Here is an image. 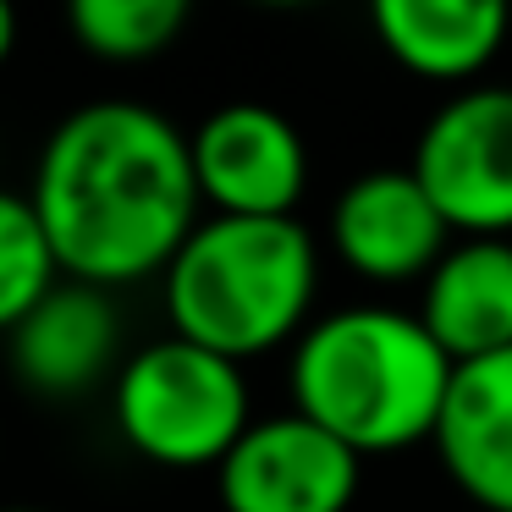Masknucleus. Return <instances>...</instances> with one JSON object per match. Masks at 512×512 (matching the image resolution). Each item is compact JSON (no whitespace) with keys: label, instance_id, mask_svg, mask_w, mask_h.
<instances>
[{"label":"nucleus","instance_id":"7ed1b4c3","mask_svg":"<svg viewBox=\"0 0 512 512\" xmlns=\"http://www.w3.org/2000/svg\"><path fill=\"white\" fill-rule=\"evenodd\" d=\"M314 287H320V254L303 221L210 215L166 265L171 336L243 364L281 347L309 320Z\"/></svg>","mask_w":512,"mask_h":512},{"label":"nucleus","instance_id":"4468645a","mask_svg":"<svg viewBox=\"0 0 512 512\" xmlns=\"http://www.w3.org/2000/svg\"><path fill=\"white\" fill-rule=\"evenodd\" d=\"M56 248L23 193L0 188V331L12 336L56 292Z\"/></svg>","mask_w":512,"mask_h":512},{"label":"nucleus","instance_id":"39448f33","mask_svg":"<svg viewBox=\"0 0 512 512\" xmlns=\"http://www.w3.org/2000/svg\"><path fill=\"white\" fill-rule=\"evenodd\" d=\"M413 177L446 232L512 237V89H463L424 122Z\"/></svg>","mask_w":512,"mask_h":512},{"label":"nucleus","instance_id":"2eb2a0df","mask_svg":"<svg viewBox=\"0 0 512 512\" xmlns=\"http://www.w3.org/2000/svg\"><path fill=\"white\" fill-rule=\"evenodd\" d=\"M12 45H17V12L0 0V61L12 56Z\"/></svg>","mask_w":512,"mask_h":512},{"label":"nucleus","instance_id":"6e6552de","mask_svg":"<svg viewBox=\"0 0 512 512\" xmlns=\"http://www.w3.org/2000/svg\"><path fill=\"white\" fill-rule=\"evenodd\" d=\"M331 243L353 276L397 287V281H419L441 265L446 221L413 171L380 166L342 188L331 210Z\"/></svg>","mask_w":512,"mask_h":512},{"label":"nucleus","instance_id":"f257e3e1","mask_svg":"<svg viewBox=\"0 0 512 512\" xmlns=\"http://www.w3.org/2000/svg\"><path fill=\"white\" fill-rule=\"evenodd\" d=\"M28 204L56 265L83 287L111 292L166 276L204 199L188 133L171 116L133 100H94L45 138Z\"/></svg>","mask_w":512,"mask_h":512},{"label":"nucleus","instance_id":"1a4fd4ad","mask_svg":"<svg viewBox=\"0 0 512 512\" xmlns=\"http://www.w3.org/2000/svg\"><path fill=\"white\" fill-rule=\"evenodd\" d=\"M430 441L474 507L512 512V347L452 369Z\"/></svg>","mask_w":512,"mask_h":512},{"label":"nucleus","instance_id":"f8f14e48","mask_svg":"<svg viewBox=\"0 0 512 512\" xmlns=\"http://www.w3.org/2000/svg\"><path fill=\"white\" fill-rule=\"evenodd\" d=\"M375 34L397 67L430 83H468L507 39L496 0H375Z\"/></svg>","mask_w":512,"mask_h":512},{"label":"nucleus","instance_id":"423d86ee","mask_svg":"<svg viewBox=\"0 0 512 512\" xmlns=\"http://www.w3.org/2000/svg\"><path fill=\"white\" fill-rule=\"evenodd\" d=\"M215 474L226 512H347L364 457L303 413H276L248 424Z\"/></svg>","mask_w":512,"mask_h":512},{"label":"nucleus","instance_id":"20e7f679","mask_svg":"<svg viewBox=\"0 0 512 512\" xmlns=\"http://www.w3.org/2000/svg\"><path fill=\"white\" fill-rule=\"evenodd\" d=\"M116 430L138 457L160 468H221L248 435L243 364L199 342H149L116 369Z\"/></svg>","mask_w":512,"mask_h":512},{"label":"nucleus","instance_id":"ddd939ff","mask_svg":"<svg viewBox=\"0 0 512 512\" xmlns=\"http://www.w3.org/2000/svg\"><path fill=\"white\" fill-rule=\"evenodd\" d=\"M72 34L100 61H149L188 23L182 0H72Z\"/></svg>","mask_w":512,"mask_h":512},{"label":"nucleus","instance_id":"f03ea898","mask_svg":"<svg viewBox=\"0 0 512 512\" xmlns=\"http://www.w3.org/2000/svg\"><path fill=\"white\" fill-rule=\"evenodd\" d=\"M452 358L419 314L353 303L314 320L292 347V413L358 457H386L430 441L441 419Z\"/></svg>","mask_w":512,"mask_h":512},{"label":"nucleus","instance_id":"dca6fc26","mask_svg":"<svg viewBox=\"0 0 512 512\" xmlns=\"http://www.w3.org/2000/svg\"><path fill=\"white\" fill-rule=\"evenodd\" d=\"M0 512H39V507H0Z\"/></svg>","mask_w":512,"mask_h":512},{"label":"nucleus","instance_id":"0eeeda50","mask_svg":"<svg viewBox=\"0 0 512 512\" xmlns=\"http://www.w3.org/2000/svg\"><path fill=\"white\" fill-rule=\"evenodd\" d=\"M193 182L215 215H254L276 221L292 215L309 188V155L298 127L270 105H221L188 133Z\"/></svg>","mask_w":512,"mask_h":512},{"label":"nucleus","instance_id":"9d476101","mask_svg":"<svg viewBox=\"0 0 512 512\" xmlns=\"http://www.w3.org/2000/svg\"><path fill=\"white\" fill-rule=\"evenodd\" d=\"M122 353V320L111 292L67 281L12 331V375L39 397H83L111 375Z\"/></svg>","mask_w":512,"mask_h":512},{"label":"nucleus","instance_id":"9b49d317","mask_svg":"<svg viewBox=\"0 0 512 512\" xmlns=\"http://www.w3.org/2000/svg\"><path fill=\"white\" fill-rule=\"evenodd\" d=\"M424 331L452 364L512 347V237H463L424 276Z\"/></svg>","mask_w":512,"mask_h":512}]
</instances>
